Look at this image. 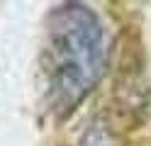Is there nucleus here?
I'll return each mask as SVG.
<instances>
[{"instance_id": "f257e3e1", "label": "nucleus", "mask_w": 151, "mask_h": 146, "mask_svg": "<svg viewBox=\"0 0 151 146\" xmlns=\"http://www.w3.org/2000/svg\"><path fill=\"white\" fill-rule=\"evenodd\" d=\"M49 83L54 102L71 112L100 81L107 58L105 29L90 7L71 3L49 15Z\"/></svg>"}]
</instances>
